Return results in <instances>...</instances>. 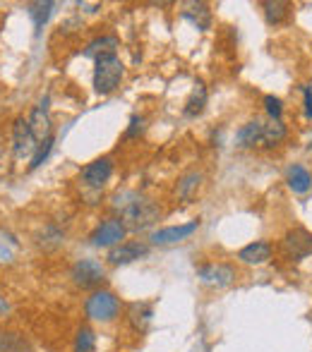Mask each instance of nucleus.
I'll list each match as a JSON object with an SVG mask.
<instances>
[{
  "mask_svg": "<svg viewBox=\"0 0 312 352\" xmlns=\"http://www.w3.org/2000/svg\"><path fill=\"white\" fill-rule=\"evenodd\" d=\"M158 216H161V211L149 199L130 195V201H123V226L127 230H145V228L154 226Z\"/></svg>",
  "mask_w": 312,
  "mask_h": 352,
  "instance_id": "obj_1",
  "label": "nucleus"
},
{
  "mask_svg": "<svg viewBox=\"0 0 312 352\" xmlns=\"http://www.w3.org/2000/svg\"><path fill=\"white\" fill-rule=\"evenodd\" d=\"M123 72H125V67L118 60V56L98 58L96 67H94V89H96L98 94L116 91V87L123 79Z\"/></svg>",
  "mask_w": 312,
  "mask_h": 352,
  "instance_id": "obj_2",
  "label": "nucleus"
},
{
  "mask_svg": "<svg viewBox=\"0 0 312 352\" xmlns=\"http://www.w3.org/2000/svg\"><path fill=\"white\" fill-rule=\"evenodd\" d=\"M118 309H121V305H118V297L113 295V292H108V290H96L87 300V305H84V311H87L89 319L103 321V324L116 319Z\"/></svg>",
  "mask_w": 312,
  "mask_h": 352,
  "instance_id": "obj_3",
  "label": "nucleus"
},
{
  "mask_svg": "<svg viewBox=\"0 0 312 352\" xmlns=\"http://www.w3.org/2000/svg\"><path fill=\"white\" fill-rule=\"evenodd\" d=\"M127 228L123 226V221H118V218H108V221H103L101 226L96 228V230L92 232V245L94 247H113V245H121V240L125 237Z\"/></svg>",
  "mask_w": 312,
  "mask_h": 352,
  "instance_id": "obj_4",
  "label": "nucleus"
},
{
  "mask_svg": "<svg viewBox=\"0 0 312 352\" xmlns=\"http://www.w3.org/2000/svg\"><path fill=\"white\" fill-rule=\"evenodd\" d=\"M103 276H106L103 266L94 259H82L72 266V280L79 287H96L103 280Z\"/></svg>",
  "mask_w": 312,
  "mask_h": 352,
  "instance_id": "obj_5",
  "label": "nucleus"
},
{
  "mask_svg": "<svg viewBox=\"0 0 312 352\" xmlns=\"http://www.w3.org/2000/svg\"><path fill=\"white\" fill-rule=\"evenodd\" d=\"M197 276H200L202 283L214 287H226L231 285L236 278V269L229 264H205L197 269Z\"/></svg>",
  "mask_w": 312,
  "mask_h": 352,
  "instance_id": "obj_6",
  "label": "nucleus"
},
{
  "mask_svg": "<svg viewBox=\"0 0 312 352\" xmlns=\"http://www.w3.org/2000/svg\"><path fill=\"white\" fill-rule=\"evenodd\" d=\"M147 252H149V247H147L145 242H121V245H116L108 252V261H111L113 266L132 264V261L147 256Z\"/></svg>",
  "mask_w": 312,
  "mask_h": 352,
  "instance_id": "obj_7",
  "label": "nucleus"
},
{
  "mask_svg": "<svg viewBox=\"0 0 312 352\" xmlns=\"http://www.w3.org/2000/svg\"><path fill=\"white\" fill-rule=\"evenodd\" d=\"M37 146V140L32 135V127H29V120L24 118H17L12 125V148H14V156L24 158L32 153V148Z\"/></svg>",
  "mask_w": 312,
  "mask_h": 352,
  "instance_id": "obj_8",
  "label": "nucleus"
},
{
  "mask_svg": "<svg viewBox=\"0 0 312 352\" xmlns=\"http://www.w3.org/2000/svg\"><path fill=\"white\" fill-rule=\"evenodd\" d=\"M284 247L289 252V256L303 259V256H308L312 252V232H308L305 228H293L291 232H286Z\"/></svg>",
  "mask_w": 312,
  "mask_h": 352,
  "instance_id": "obj_9",
  "label": "nucleus"
},
{
  "mask_svg": "<svg viewBox=\"0 0 312 352\" xmlns=\"http://www.w3.org/2000/svg\"><path fill=\"white\" fill-rule=\"evenodd\" d=\"M111 173H113V163H111V158H98V161H94V163H89L87 168L82 170V180H84V185H89V187H103L106 185V180L111 177Z\"/></svg>",
  "mask_w": 312,
  "mask_h": 352,
  "instance_id": "obj_10",
  "label": "nucleus"
},
{
  "mask_svg": "<svg viewBox=\"0 0 312 352\" xmlns=\"http://www.w3.org/2000/svg\"><path fill=\"white\" fill-rule=\"evenodd\" d=\"M200 228V221H190L185 223V226H171V228H163V230H158L152 235V242L154 245H176V242L185 240V237H190L192 232Z\"/></svg>",
  "mask_w": 312,
  "mask_h": 352,
  "instance_id": "obj_11",
  "label": "nucleus"
},
{
  "mask_svg": "<svg viewBox=\"0 0 312 352\" xmlns=\"http://www.w3.org/2000/svg\"><path fill=\"white\" fill-rule=\"evenodd\" d=\"M48 101H43L41 106H37L32 111V118H29V127H32V135L37 142H46L51 140V116H48Z\"/></svg>",
  "mask_w": 312,
  "mask_h": 352,
  "instance_id": "obj_12",
  "label": "nucleus"
},
{
  "mask_svg": "<svg viewBox=\"0 0 312 352\" xmlns=\"http://www.w3.org/2000/svg\"><path fill=\"white\" fill-rule=\"evenodd\" d=\"M238 259L250 266L267 264V261L271 259V245L269 242H252V245L242 247V250L238 252Z\"/></svg>",
  "mask_w": 312,
  "mask_h": 352,
  "instance_id": "obj_13",
  "label": "nucleus"
},
{
  "mask_svg": "<svg viewBox=\"0 0 312 352\" xmlns=\"http://www.w3.org/2000/svg\"><path fill=\"white\" fill-rule=\"evenodd\" d=\"M183 17L187 19V22H192L197 29H209L211 24V10L207 3H185L183 5Z\"/></svg>",
  "mask_w": 312,
  "mask_h": 352,
  "instance_id": "obj_14",
  "label": "nucleus"
},
{
  "mask_svg": "<svg viewBox=\"0 0 312 352\" xmlns=\"http://www.w3.org/2000/svg\"><path fill=\"white\" fill-rule=\"evenodd\" d=\"M121 48V43H118L116 36H101V38H94L92 43L87 46V51H84V56L87 58H106V56H116V51Z\"/></svg>",
  "mask_w": 312,
  "mask_h": 352,
  "instance_id": "obj_15",
  "label": "nucleus"
},
{
  "mask_svg": "<svg viewBox=\"0 0 312 352\" xmlns=\"http://www.w3.org/2000/svg\"><path fill=\"white\" fill-rule=\"evenodd\" d=\"M262 130H264V122L250 120L247 125L240 127V132H238V144H240L242 148L257 146V144H262Z\"/></svg>",
  "mask_w": 312,
  "mask_h": 352,
  "instance_id": "obj_16",
  "label": "nucleus"
},
{
  "mask_svg": "<svg viewBox=\"0 0 312 352\" xmlns=\"http://www.w3.org/2000/svg\"><path fill=\"white\" fill-rule=\"evenodd\" d=\"M289 187L298 195H305V192L312 187V175L308 173L305 166H293L289 170Z\"/></svg>",
  "mask_w": 312,
  "mask_h": 352,
  "instance_id": "obj_17",
  "label": "nucleus"
},
{
  "mask_svg": "<svg viewBox=\"0 0 312 352\" xmlns=\"http://www.w3.org/2000/svg\"><path fill=\"white\" fill-rule=\"evenodd\" d=\"M205 106H207V89H205V84H197L195 91H192V96L187 98L183 113H185L187 118H197L202 111H205Z\"/></svg>",
  "mask_w": 312,
  "mask_h": 352,
  "instance_id": "obj_18",
  "label": "nucleus"
},
{
  "mask_svg": "<svg viewBox=\"0 0 312 352\" xmlns=\"http://www.w3.org/2000/svg\"><path fill=\"white\" fill-rule=\"evenodd\" d=\"M0 352H32V348L19 333L0 331Z\"/></svg>",
  "mask_w": 312,
  "mask_h": 352,
  "instance_id": "obj_19",
  "label": "nucleus"
},
{
  "mask_svg": "<svg viewBox=\"0 0 312 352\" xmlns=\"http://www.w3.org/2000/svg\"><path fill=\"white\" fill-rule=\"evenodd\" d=\"M286 137V125L281 120H271L264 125V130H262V144L264 146H276L279 142H284Z\"/></svg>",
  "mask_w": 312,
  "mask_h": 352,
  "instance_id": "obj_20",
  "label": "nucleus"
},
{
  "mask_svg": "<svg viewBox=\"0 0 312 352\" xmlns=\"http://www.w3.org/2000/svg\"><path fill=\"white\" fill-rule=\"evenodd\" d=\"M289 3H284V0H267L264 3V14L267 19H269L271 24H281L286 17H289Z\"/></svg>",
  "mask_w": 312,
  "mask_h": 352,
  "instance_id": "obj_21",
  "label": "nucleus"
},
{
  "mask_svg": "<svg viewBox=\"0 0 312 352\" xmlns=\"http://www.w3.org/2000/svg\"><path fill=\"white\" fill-rule=\"evenodd\" d=\"M154 311H152L149 305H132L130 307V324L135 326L137 331H145L147 324L152 321Z\"/></svg>",
  "mask_w": 312,
  "mask_h": 352,
  "instance_id": "obj_22",
  "label": "nucleus"
},
{
  "mask_svg": "<svg viewBox=\"0 0 312 352\" xmlns=\"http://www.w3.org/2000/svg\"><path fill=\"white\" fill-rule=\"evenodd\" d=\"M51 10H53V3H32L29 5V14H32L34 19V27H37V34L43 29V24L48 22V17H51Z\"/></svg>",
  "mask_w": 312,
  "mask_h": 352,
  "instance_id": "obj_23",
  "label": "nucleus"
},
{
  "mask_svg": "<svg viewBox=\"0 0 312 352\" xmlns=\"http://www.w3.org/2000/svg\"><path fill=\"white\" fill-rule=\"evenodd\" d=\"M200 182H202L200 173H187V175L178 182V197H180V199H185V201H190L192 195H195V190L200 187Z\"/></svg>",
  "mask_w": 312,
  "mask_h": 352,
  "instance_id": "obj_24",
  "label": "nucleus"
},
{
  "mask_svg": "<svg viewBox=\"0 0 312 352\" xmlns=\"http://www.w3.org/2000/svg\"><path fill=\"white\" fill-rule=\"evenodd\" d=\"M94 350H96V336H94L92 329L82 326L75 338V352H94Z\"/></svg>",
  "mask_w": 312,
  "mask_h": 352,
  "instance_id": "obj_25",
  "label": "nucleus"
},
{
  "mask_svg": "<svg viewBox=\"0 0 312 352\" xmlns=\"http://www.w3.org/2000/svg\"><path fill=\"white\" fill-rule=\"evenodd\" d=\"M51 146H53V137H51V140L39 144L37 151H34V156H32V163H29V170H37V168L41 166L43 161H46L48 153H51Z\"/></svg>",
  "mask_w": 312,
  "mask_h": 352,
  "instance_id": "obj_26",
  "label": "nucleus"
},
{
  "mask_svg": "<svg viewBox=\"0 0 312 352\" xmlns=\"http://www.w3.org/2000/svg\"><path fill=\"white\" fill-rule=\"evenodd\" d=\"M264 106H267V113L271 116V120H281V116H284V106H281V98L264 96Z\"/></svg>",
  "mask_w": 312,
  "mask_h": 352,
  "instance_id": "obj_27",
  "label": "nucleus"
},
{
  "mask_svg": "<svg viewBox=\"0 0 312 352\" xmlns=\"http://www.w3.org/2000/svg\"><path fill=\"white\" fill-rule=\"evenodd\" d=\"M303 94H305V116L312 118V87L310 84L303 87Z\"/></svg>",
  "mask_w": 312,
  "mask_h": 352,
  "instance_id": "obj_28",
  "label": "nucleus"
},
{
  "mask_svg": "<svg viewBox=\"0 0 312 352\" xmlns=\"http://www.w3.org/2000/svg\"><path fill=\"white\" fill-rule=\"evenodd\" d=\"M140 132H142V118H132L130 130H127V137H137Z\"/></svg>",
  "mask_w": 312,
  "mask_h": 352,
  "instance_id": "obj_29",
  "label": "nucleus"
},
{
  "mask_svg": "<svg viewBox=\"0 0 312 352\" xmlns=\"http://www.w3.org/2000/svg\"><path fill=\"white\" fill-rule=\"evenodd\" d=\"M5 311H8V302L0 297V314H5Z\"/></svg>",
  "mask_w": 312,
  "mask_h": 352,
  "instance_id": "obj_30",
  "label": "nucleus"
}]
</instances>
